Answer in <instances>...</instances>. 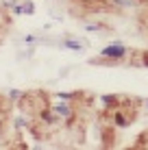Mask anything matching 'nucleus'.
<instances>
[{
    "instance_id": "obj_2",
    "label": "nucleus",
    "mask_w": 148,
    "mask_h": 150,
    "mask_svg": "<svg viewBox=\"0 0 148 150\" xmlns=\"http://www.w3.org/2000/svg\"><path fill=\"white\" fill-rule=\"evenodd\" d=\"M122 54H124V48H122V46H113V48H107L105 52H103V57H113V59H120Z\"/></svg>"
},
{
    "instance_id": "obj_1",
    "label": "nucleus",
    "mask_w": 148,
    "mask_h": 150,
    "mask_svg": "<svg viewBox=\"0 0 148 150\" xmlns=\"http://www.w3.org/2000/svg\"><path fill=\"white\" fill-rule=\"evenodd\" d=\"M72 7H81L85 13H94V11H105L109 9L111 0H72Z\"/></svg>"
}]
</instances>
